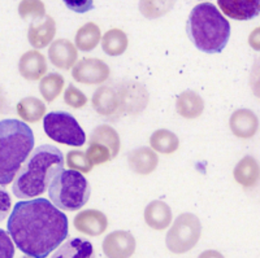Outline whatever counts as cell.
<instances>
[{
  "instance_id": "obj_27",
  "label": "cell",
  "mask_w": 260,
  "mask_h": 258,
  "mask_svg": "<svg viewBox=\"0 0 260 258\" xmlns=\"http://www.w3.org/2000/svg\"><path fill=\"white\" fill-rule=\"evenodd\" d=\"M17 115L25 122L36 123L45 117L46 104L37 97H25L17 104Z\"/></svg>"
},
{
  "instance_id": "obj_3",
  "label": "cell",
  "mask_w": 260,
  "mask_h": 258,
  "mask_svg": "<svg viewBox=\"0 0 260 258\" xmlns=\"http://www.w3.org/2000/svg\"><path fill=\"white\" fill-rule=\"evenodd\" d=\"M186 31L190 41L204 53H220L231 38V24L212 3H201L191 9Z\"/></svg>"
},
{
  "instance_id": "obj_31",
  "label": "cell",
  "mask_w": 260,
  "mask_h": 258,
  "mask_svg": "<svg viewBox=\"0 0 260 258\" xmlns=\"http://www.w3.org/2000/svg\"><path fill=\"white\" fill-rule=\"evenodd\" d=\"M67 165L69 169L80 171V173H90L92 170V164L90 162L86 152L78 150L69 151L67 155Z\"/></svg>"
},
{
  "instance_id": "obj_5",
  "label": "cell",
  "mask_w": 260,
  "mask_h": 258,
  "mask_svg": "<svg viewBox=\"0 0 260 258\" xmlns=\"http://www.w3.org/2000/svg\"><path fill=\"white\" fill-rule=\"evenodd\" d=\"M91 195L87 179L76 170L62 169L48 186L51 203L60 210L77 211L87 204Z\"/></svg>"
},
{
  "instance_id": "obj_38",
  "label": "cell",
  "mask_w": 260,
  "mask_h": 258,
  "mask_svg": "<svg viewBox=\"0 0 260 258\" xmlns=\"http://www.w3.org/2000/svg\"><path fill=\"white\" fill-rule=\"evenodd\" d=\"M248 44L254 51L260 52V26L252 30L248 35Z\"/></svg>"
},
{
  "instance_id": "obj_41",
  "label": "cell",
  "mask_w": 260,
  "mask_h": 258,
  "mask_svg": "<svg viewBox=\"0 0 260 258\" xmlns=\"http://www.w3.org/2000/svg\"><path fill=\"white\" fill-rule=\"evenodd\" d=\"M21 258H32V257H30V255L25 254V255H22V257H21Z\"/></svg>"
},
{
  "instance_id": "obj_8",
  "label": "cell",
  "mask_w": 260,
  "mask_h": 258,
  "mask_svg": "<svg viewBox=\"0 0 260 258\" xmlns=\"http://www.w3.org/2000/svg\"><path fill=\"white\" fill-rule=\"evenodd\" d=\"M116 99H117V116L141 115L148 105L150 94L143 83L137 81L115 82Z\"/></svg>"
},
{
  "instance_id": "obj_9",
  "label": "cell",
  "mask_w": 260,
  "mask_h": 258,
  "mask_svg": "<svg viewBox=\"0 0 260 258\" xmlns=\"http://www.w3.org/2000/svg\"><path fill=\"white\" fill-rule=\"evenodd\" d=\"M110 66L103 60L95 57H85L72 69V77L74 81L82 85H102L110 80Z\"/></svg>"
},
{
  "instance_id": "obj_17",
  "label": "cell",
  "mask_w": 260,
  "mask_h": 258,
  "mask_svg": "<svg viewBox=\"0 0 260 258\" xmlns=\"http://www.w3.org/2000/svg\"><path fill=\"white\" fill-rule=\"evenodd\" d=\"M18 71L27 81L41 80L47 71V60L37 50L27 51L18 61Z\"/></svg>"
},
{
  "instance_id": "obj_1",
  "label": "cell",
  "mask_w": 260,
  "mask_h": 258,
  "mask_svg": "<svg viewBox=\"0 0 260 258\" xmlns=\"http://www.w3.org/2000/svg\"><path fill=\"white\" fill-rule=\"evenodd\" d=\"M8 234L24 254L46 258L68 238L67 215L47 199L20 201L7 223Z\"/></svg>"
},
{
  "instance_id": "obj_28",
  "label": "cell",
  "mask_w": 260,
  "mask_h": 258,
  "mask_svg": "<svg viewBox=\"0 0 260 258\" xmlns=\"http://www.w3.org/2000/svg\"><path fill=\"white\" fill-rule=\"evenodd\" d=\"M176 0H139V12L147 20L166 16L173 9Z\"/></svg>"
},
{
  "instance_id": "obj_26",
  "label": "cell",
  "mask_w": 260,
  "mask_h": 258,
  "mask_svg": "<svg viewBox=\"0 0 260 258\" xmlns=\"http://www.w3.org/2000/svg\"><path fill=\"white\" fill-rule=\"evenodd\" d=\"M127 35L121 29H111L102 36V48L111 57L121 56L126 51Z\"/></svg>"
},
{
  "instance_id": "obj_15",
  "label": "cell",
  "mask_w": 260,
  "mask_h": 258,
  "mask_svg": "<svg viewBox=\"0 0 260 258\" xmlns=\"http://www.w3.org/2000/svg\"><path fill=\"white\" fill-rule=\"evenodd\" d=\"M78 57L77 47L68 39H57L48 48V59L55 68L68 70L73 68Z\"/></svg>"
},
{
  "instance_id": "obj_42",
  "label": "cell",
  "mask_w": 260,
  "mask_h": 258,
  "mask_svg": "<svg viewBox=\"0 0 260 258\" xmlns=\"http://www.w3.org/2000/svg\"><path fill=\"white\" fill-rule=\"evenodd\" d=\"M199 2H203V0H199Z\"/></svg>"
},
{
  "instance_id": "obj_24",
  "label": "cell",
  "mask_w": 260,
  "mask_h": 258,
  "mask_svg": "<svg viewBox=\"0 0 260 258\" xmlns=\"http://www.w3.org/2000/svg\"><path fill=\"white\" fill-rule=\"evenodd\" d=\"M151 148L162 155L175 153L180 147V139L175 132L167 129H160L150 136Z\"/></svg>"
},
{
  "instance_id": "obj_33",
  "label": "cell",
  "mask_w": 260,
  "mask_h": 258,
  "mask_svg": "<svg viewBox=\"0 0 260 258\" xmlns=\"http://www.w3.org/2000/svg\"><path fill=\"white\" fill-rule=\"evenodd\" d=\"M64 101L71 108L80 109L87 104V96L74 85H69L68 87L65 88Z\"/></svg>"
},
{
  "instance_id": "obj_35",
  "label": "cell",
  "mask_w": 260,
  "mask_h": 258,
  "mask_svg": "<svg viewBox=\"0 0 260 258\" xmlns=\"http://www.w3.org/2000/svg\"><path fill=\"white\" fill-rule=\"evenodd\" d=\"M250 88H251L252 94L260 99V57L255 60L252 65L251 71H250V78H248Z\"/></svg>"
},
{
  "instance_id": "obj_32",
  "label": "cell",
  "mask_w": 260,
  "mask_h": 258,
  "mask_svg": "<svg viewBox=\"0 0 260 258\" xmlns=\"http://www.w3.org/2000/svg\"><path fill=\"white\" fill-rule=\"evenodd\" d=\"M86 155L89 157L92 166H95V165H103L113 160L111 151L107 147H104V145H102V144L98 143H89V148L86 151Z\"/></svg>"
},
{
  "instance_id": "obj_14",
  "label": "cell",
  "mask_w": 260,
  "mask_h": 258,
  "mask_svg": "<svg viewBox=\"0 0 260 258\" xmlns=\"http://www.w3.org/2000/svg\"><path fill=\"white\" fill-rule=\"evenodd\" d=\"M55 34H56V22L51 16L46 15L43 18L34 20L30 24L27 39L31 47L36 50H42L53 41Z\"/></svg>"
},
{
  "instance_id": "obj_34",
  "label": "cell",
  "mask_w": 260,
  "mask_h": 258,
  "mask_svg": "<svg viewBox=\"0 0 260 258\" xmlns=\"http://www.w3.org/2000/svg\"><path fill=\"white\" fill-rule=\"evenodd\" d=\"M15 257V244L4 230L0 229V258Z\"/></svg>"
},
{
  "instance_id": "obj_20",
  "label": "cell",
  "mask_w": 260,
  "mask_h": 258,
  "mask_svg": "<svg viewBox=\"0 0 260 258\" xmlns=\"http://www.w3.org/2000/svg\"><path fill=\"white\" fill-rule=\"evenodd\" d=\"M145 222L148 227L156 231L166 230L172 223V209L161 200L151 201L145 209Z\"/></svg>"
},
{
  "instance_id": "obj_39",
  "label": "cell",
  "mask_w": 260,
  "mask_h": 258,
  "mask_svg": "<svg viewBox=\"0 0 260 258\" xmlns=\"http://www.w3.org/2000/svg\"><path fill=\"white\" fill-rule=\"evenodd\" d=\"M198 258H225L224 255L221 254L220 252L217 250H213V249H208V250H204L199 254Z\"/></svg>"
},
{
  "instance_id": "obj_6",
  "label": "cell",
  "mask_w": 260,
  "mask_h": 258,
  "mask_svg": "<svg viewBox=\"0 0 260 258\" xmlns=\"http://www.w3.org/2000/svg\"><path fill=\"white\" fill-rule=\"evenodd\" d=\"M43 129L51 140L64 145L82 147L86 143L85 131L78 121L68 112H50L43 118Z\"/></svg>"
},
{
  "instance_id": "obj_19",
  "label": "cell",
  "mask_w": 260,
  "mask_h": 258,
  "mask_svg": "<svg viewBox=\"0 0 260 258\" xmlns=\"http://www.w3.org/2000/svg\"><path fill=\"white\" fill-rule=\"evenodd\" d=\"M51 258H96L92 244L83 238H69L56 248Z\"/></svg>"
},
{
  "instance_id": "obj_4",
  "label": "cell",
  "mask_w": 260,
  "mask_h": 258,
  "mask_svg": "<svg viewBox=\"0 0 260 258\" xmlns=\"http://www.w3.org/2000/svg\"><path fill=\"white\" fill-rule=\"evenodd\" d=\"M34 150V134L24 121H0V186L13 182Z\"/></svg>"
},
{
  "instance_id": "obj_22",
  "label": "cell",
  "mask_w": 260,
  "mask_h": 258,
  "mask_svg": "<svg viewBox=\"0 0 260 258\" xmlns=\"http://www.w3.org/2000/svg\"><path fill=\"white\" fill-rule=\"evenodd\" d=\"M204 110V100L192 90L181 92L176 100V112L185 120L201 117Z\"/></svg>"
},
{
  "instance_id": "obj_18",
  "label": "cell",
  "mask_w": 260,
  "mask_h": 258,
  "mask_svg": "<svg viewBox=\"0 0 260 258\" xmlns=\"http://www.w3.org/2000/svg\"><path fill=\"white\" fill-rule=\"evenodd\" d=\"M159 157L152 148L139 147L127 155L130 170L138 175H148L157 167Z\"/></svg>"
},
{
  "instance_id": "obj_11",
  "label": "cell",
  "mask_w": 260,
  "mask_h": 258,
  "mask_svg": "<svg viewBox=\"0 0 260 258\" xmlns=\"http://www.w3.org/2000/svg\"><path fill=\"white\" fill-rule=\"evenodd\" d=\"M229 127L234 136L240 139H251L259 130V118L247 108L237 109L232 113Z\"/></svg>"
},
{
  "instance_id": "obj_25",
  "label": "cell",
  "mask_w": 260,
  "mask_h": 258,
  "mask_svg": "<svg viewBox=\"0 0 260 258\" xmlns=\"http://www.w3.org/2000/svg\"><path fill=\"white\" fill-rule=\"evenodd\" d=\"M101 27L94 22H87L78 29L76 34V47L82 52H90L101 43Z\"/></svg>"
},
{
  "instance_id": "obj_2",
  "label": "cell",
  "mask_w": 260,
  "mask_h": 258,
  "mask_svg": "<svg viewBox=\"0 0 260 258\" xmlns=\"http://www.w3.org/2000/svg\"><path fill=\"white\" fill-rule=\"evenodd\" d=\"M64 155L55 145L43 144L32 150L13 180L12 191L17 199H34L48 190L52 179L64 169Z\"/></svg>"
},
{
  "instance_id": "obj_16",
  "label": "cell",
  "mask_w": 260,
  "mask_h": 258,
  "mask_svg": "<svg viewBox=\"0 0 260 258\" xmlns=\"http://www.w3.org/2000/svg\"><path fill=\"white\" fill-rule=\"evenodd\" d=\"M225 16L238 21H248L260 15V0H217Z\"/></svg>"
},
{
  "instance_id": "obj_23",
  "label": "cell",
  "mask_w": 260,
  "mask_h": 258,
  "mask_svg": "<svg viewBox=\"0 0 260 258\" xmlns=\"http://www.w3.org/2000/svg\"><path fill=\"white\" fill-rule=\"evenodd\" d=\"M89 143H98L107 147L112 153L113 159L118 155L120 147H121V140H120L118 132L110 125H99L95 127L90 134Z\"/></svg>"
},
{
  "instance_id": "obj_12",
  "label": "cell",
  "mask_w": 260,
  "mask_h": 258,
  "mask_svg": "<svg viewBox=\"0 0 260 258\" xmlns=\"http://www.w3.org/2000/svg\"><path fill=\"white\" fill-rule=\"evenodd\" d=\"M74 227L81 234L89 236H99L103 234L108 227V218L103 211L96 209H87L80 211L74 217Z\"/></svg>"
},
{
  "instance_id": "obj_29",
  "label": "cell",
  "mask_w": 260,
  "mask_h": 258,
  "mask_svg": "<svg viewBox=\"0 0 260 258\" xmlns=\"http://www.w3.org/2000/svg\"><path fill=\"white\" fill-rule=\"evenodd\" d=\"M64 77L59 73H50L45 76L39 83V91L47 103H52L59 97L64 88Z\"/></svg>"
},
{
  "instance_id": "obj_37",
  "label": "cell",
  "mask_w": 260,
  "mask_h": 258,
  "mask_svg": "<svg viewBox=\"0 0 260 258\" xmlns=\"http://www.w3.org/2000/svg\"><path fill=\"white\" fill-rule=\"evenodd\" d=\"M11 206H12L11 196L3 187H0V222L6 219L8 213L11 211Z\"/></svg>"
},
{
  "instance_id": "obj_10",
  "label": "cell",
  "mask_w": 260,
  "mask_h": 258,
  "mask_svg": "<svg viewBox=\"0 0 260 258\" xmlns=\"http://www.w3.org/2000/svg\"><path fill=\"white\" fill-rule=\"evenodd\" d=\"M136 238L129 231L117 230L103 240V253L107 258H130L136 252Z\"/></svg>"
},
{
  "instance_id": "obj_13",
  "label": "cell",
  "mask_w": 260,
  "mask_h": 258,
  "mask_svg": "<svg viewBox=\"0 0 260 258\" xmlns=\"http://www.w3.org/2000/svg\"><path fill=\"white\" fill-rule=\"evenodd\" d=\"M92 109L108 121H117V99L113 83L96 88L91 99Z\"/></svg>"
},
{
  "instance_id": "obj_7",
  "label": "cell",
  "mask_w": 260,
  "mask_h": 258,
  "mask_svg": "<svg viewBox=\"0 0 260 258\" xmlns=\"http://www.w3.org/2000/svg\"><path fill=\"white\" fill-rule=\"evenodd\" d=\"M202 223L192 213H182L176 218L166 238L167 248L173 254H183L198 244Z\"/></svg>"
},
{
  "instance_id": "obj_40",
  "label": "cell",
  "mask_w": 260,
  "mask_h": 258,
  "mask_svg": "<svg viewBox=\"0 0 260 258\" xmlns=\"http://www.w3.org/2000/svg\"><path fill=\"white\" fill-rule=\"evenodd\" d=\"M7 108V99H6V95H4L3 90L0 88V113L6 110Z\"/></svg>"
},
{
  "instance_id": "obj_30",
  "label": "cell",
  "mask_w": 260,
  "mask_h": 258,
  "mask_svg": "<svg viewBox=\"0 0 260 258\" xmlns=\"http://www.w3.org/2000/svg\"><path fill=\"white\" fill-rule=\"evenodd\" d=\"M18 15L22 20H39L46 16V7L42 0H21Z\"/></svg>"
},
{
  "instance_id": "obj_36",
  "label": "cell",
  "mask_w": 260,
  "mask_h": 258,
  "mask_svg": "<svg viewBox=\"0 0 260 258\" xmlns=\"http://www.w3.org/2000/svg\"><path fill=\"white\" fill-rule=\"evenodd\" d=\"M67 8L76 13H86L94 9V0H62Z\"/></svg>"
},
{
  "instance_id": "obj_21",
  "label": "cell",
  "mask_w": 260,
  "mask_h": 258,
  "mask_svg": "<svg viewBox=\"0 0 260 258\" xmlns=\"http://www.w3.org/2000/svg\"><path fill=\"white\" fill-rule=\"evenodd\" d=\"M236 182L245 188H252L260 182V165L252 156H245L233 170Z\"/></svg>"
}]
</instances>
